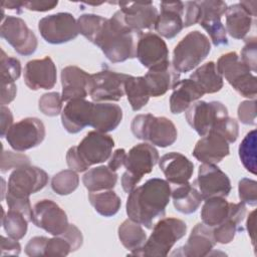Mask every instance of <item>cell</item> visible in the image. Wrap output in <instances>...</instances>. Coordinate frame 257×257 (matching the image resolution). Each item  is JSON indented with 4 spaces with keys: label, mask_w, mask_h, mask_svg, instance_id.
<instances>
[{
    "label": "cell",
    "mask_w": 257,
    "mask_h": 257,
    "mask_svg": "<svg viewBox=\"0 0 257 257\" xmlns=\"http://www.w3.org/2000/svg\"><path fill=\"white\" fill-rule=\"evenodd\" d=\"M171 198V186L166 180L153 178L144 185L135 188L126 200L127 217L153 229L155 224L166 215V208Z\"/></svg>",
    "instance_id": "1"
},
{
    "label": "cell",
    "mask_w": 257,
    "mask_h": 257,
    "mask_svg": "<svg viewBox=\"0 0 257 257\" xmlns=\"http://www.w3.org/2000/svg\"><path fill=\"white\" fill-rule=\"evenodd\" d=\"M142 33L130 29L123 22L119 10L106 18L92 42L112 63L137 57V44Z\"/></svg>",
    "instance_id": "2"
},
{
    "label": "cell",
    "mask_w": 257,
    "mask_h": 257,
    "mask_svg": "<svg viewBox=\"0 0 257 257\" xmlns=\"http://www.w3.org/2000/svg\"><path fill=\"white\" fill-rule=\"evenodd\" d=\"M186 223L177 218L168 217L160 219L153 227V232L144 245L130 254L146 257H164L169 255L172 247L185 236Z\"/></svg>",
    "instance_id": "3"
},
{
    "label": "cell",
    "mask_w": 257,
    "mask_h": 257,
    "mask_svg": "<svg viewBox=\"0 0 257 257\" xmlns=\"http://www.w3.org/2000/svg\"><path fill=\"white\" fill-rule=\"evenodd\" d=\"M131 130L133 135L153 146L167 148L173 145L178 137L174 122L165 116H155L152 113L138 114L134 117Z\"/></svg>",
    "instance_id": "4"
},
{
    "label": "cell",
    "mask_w": 257,
    "mask_h": 257,
    "mask_svg": "<svg viewBox=\"0 0 257 257\" xmlns=\"http://www.w3.org/2000/svg\"><path fill=\"white\" fill-rule=\"evenodd\" d=\"M218 72L242 96L255 99L257 94V78L251 69L235 52H227L220 56L216 63Z\"/></svg>",
    "instance_id": "5"
},
{
    "label": "cell",
    "mask_w": 257,
    "mask_h": 257,
    "mask_svg": "<svg viewBox=\"0 0 257 257\" xmlns=\"http://www.w3.org/2000/svg\"><path fill=\"white\" fill-rule=\"evenodd\" d=\"M211 43L202 32L194 30L183 37L173 51L172 66L179 73L196 68L210 53Z\"/></svg>",
    "instance_id": "6"
},
{
    "label": "cell",
    "mask_w": 257,
    "mask_h": 257,
    "mask_svg": "<svg viewBox=\"0 0 257 257\" xmlns=\"http://www.w3.org/2000/svg\"><path fill=\"white\" fill-rule=\"evenodd\" d=\"M158 150L148 143L138 144L126 154L125 172L121 176V187L125 193H131L142 178L150 174L159 162Z\"/></svg>",
    "instance_id": "7"
},
{
    "label": "cell",
    "mask_w": 257,
    "mask_h": 257,
    "mask_svg": "<svg viewBox=\"0 0 257 257\" xmlns=\"http://www.w3.org/2000/svg\"><path fill=\"white\" fill-rule=\"evenodd\" d=\"M130 74L104 68L90 74L87 91L91 99L99 101H118L124 95V82Z\"/></svg>",
    "instance_id": "8"
},
{
    "label": "cell",
    "mask_w": 257,
    "mask_h": 257,
    "mask_svg": "<svg viewBox=\"0 0 257 257\" xmlns=\"http://www.w3.org/2000/svg\"><path fill=\"white\" fill-rule=\"evenodd\" d=\"M47 182V173L38 167L27 165L17 168L9 176L6 196L29 198L30 195L42 190Z\"/></svg>",
    "instance_id": "9"
},
{
    "label": "cell",
    "mask_w": 257,
    "mask_h": 257,
    "mask_svg": "<svg viewBox=\"0 0 257 257\" xmlns=\"http://www.w3.org/2000/svg\"><path fill=\"white\" fill-rule=\"evenodd\" d=\"M38 30L42 38L50 44H62L75 39L78 35L77 20L68 12H59L41 18Z\"/></svg>",
    "instance_id": "10"
},
{
    "label": "cell",
    "mask_w": 257,
    "mask_h": 257,
    "mask_svg": "<svg viewBox=\"0 0 257 257\" xmlns=\"http://www.w3.org/2000/svg\"><path fill=\"white\" fill-rule=\"evenodd\" d=\"M228 116V109L220 101L197 100L186 110L190 126L201 137L206 136L221 119Z\"/></svg>",
    "instance_id": "11"
},
{
    "label": "cell",
    "mask_w": 257,
    "mask_h": 257,
    "mask_svg": "<svg viewBox=\"0 0 257 257\" xmlns=\"http://www.w3.org/2000/svg\"><path fill=\"white\" fill-rule=\"evenodd\" d=\"M46 132L43 122L37 117H26L8 130L5 135L8 145L17 152H25L40 145Z\"/></svg>",
    "instance_id": "12"
},
{
    "label": "cell",
    "mask_w": 257,
    "mask_h": 257,
    "mask_svg": "<svg viewBox=\"0 0 257 257\" xmlns=\"http://www.w3.org/2000/svg\"><path fill=\"white\" fill-rule=\"evenodd\" d=\"M0 35L20 55L28 56L36 51L37 37L25 21L19 17H5L1 24Z\"/></svg>",
    "instance_id": "13"
},
{
    "label": "cell",
    "mask_w": 257,
    "mask_h": 257,
    "mask_svg": "<svg viewBox=\"0 0 257 257\" xmlns=\"http://www.w3.org/2000/svg\"><path fill=\"white\" fill-rule=\"evenodd\" d=\"M193 185L198 189L203 200L214 197L226 198L232 189L229 177L214 164L200 165L198 177Z\"/></svg>",
    "instance_id": "14"
},
{
    "label": "cell",
    "mask_w": 257,
    "mask_h": 257,
    "mask_svg": "<svg viewBox=\"0 0 257 257\" xmlns=\"http://www.w3.org/2000/svg\"><path fill=\"white\" fill-rule=\"evenodd\" d=\"M200 5L199 24L209 34L215 46L227 45L228 38L221 18L227 10V4L220 0L198 1Z\"/></svg>",
    "instance_id": "15"
},
{
    "label": "cell",
    "mask_w": 257,
    "mask_h": 257,
    "mask_svg": "<svg viewBox=\"0 0 257 257\" xmlns=\"http://www.w3.org/2000/svg\"><path fill=\"white\" fill-rule=\"evenodd\" d=\"M137 58L149 70L171 64L169 49L165 40L153 32H143L141 34L137 44Z\"/></svg>",
    "instance_id": "16"
},
{
    "label": "cell",
    "mask_w": 257,
    "mask_h": 257,
    "mask_svg": "<svg viewBox=\"0 0 257 257\" xmlns=\"http://www.w3.org/2000/svg\"><path fill=\"white\" fill-rule=\"evenodd\" d=\"M75 147L80 159L89 169L90 166L101 164L110 158L114 141L104 133L91 131Z\"/></svg>",
    "instance_id": "17"
},
{
    "label": "cell",
    "mask_w": 257,
    "mask_h": 257,
    "mask_svg": "<svg viewBox=\"0 0 257 257\" xmlns=\"http://www.w3.org/2000/svg\"><path fill=\"white\" fill-rule=\"evenodd\" d=\"M31 222L53 236L62 234L69 225L64 210L55 202L47 199L38 201L33 206Z\"/></svg>",
    "instance_id": "18"
},
{
    "label": "cell",
    "mask_w": 257,
    "mask_h": 257,
    "mask_svg": "<svg viewBox=\"0 0 257 257\" xmlns=\"http://www.w3.org/2000/svg\"><path fill=\"white\" fill-rule=\"evenodd\" d=\"M124 24L135 32L143 33L145 29L155 26L159 12L153 2H118Z\"/></svg>",
    "instance_id": "19"
},
{
    "label": "cell",
    "mask_w": 257,
    "mask_h": 257,
    "mask_svg": "<svg viewBox=\"0 0 257 257\" xmlns=\"http://www.w3.org/2000/svg\"><path fill=\"white\" fill-rule=\"evenodd\" d=\"M56 79V66L49 56L30 60L24 67V82L31 90L50 89Z\"/></svg>",
    "instance_id": "20"
},
{
    "label": "cell",
    "mask_w": 257,
    "mask_h": 257,
    "mask_svg": "<svg viewBox=\"0 0 257 257\" xmlns=\"http://www.w3.org/2000/svg\"><path fill=\"white\" fill-rule=\"evenodd\" d=\"M161 12L155 23V30L163 37L172 39L184 28L185 2H161Z\"/></svg>",
    "instance_id": "21"
},
{
    "label": "cell",
    "mask_w": 257,
    "mask_h": 257,
    "mask_svg": "<svg viewBox=\"0 0 257 257\" xmlns=\"http://www.w3.org/2000/svg\"><path fill=\"white\" fill-rule=\"evenodd\" d=\"M216 245L212 228L204 223H198L192 229L186 244L171 253L172 256L204 257L208 256Z\"/></svg>",
    "instance_id": "22"
},
{
    "label": "cell",
    "mask_w": 257,
    "mask_h": 257,
    "mask_svg": "<svg viewBox=\"0 0 257 257\" xmlns=\"http://www.w3.org/2000/svg\"><path fill=\"white\" fill-rule=\"evenodd\" d=\"M230 154L229 143L216 132L202 137L193 150V156L202 164H218Z\"/></svg>",
    "instance_id": "23"
},
{
    "label": "cell",
    "mask_w": 257,
    "mask_h": 257,
    "mask_svg": "<svg viewBox=\"0 0 257 257\" xmlns=\"http://www.w3.org/2000/svg\"><path fill=\"white\" fill-rule=\"evenodd\" d=\"M159 167L170 184L188 183L194 173V164L183 154L171 152L159 159Z\"/></svg>",
    "instance_id": "24"
},
{
    "label": "cell",
    "mask_w": 257,
    "mask_h": 257,
    "mask_svg": "<svg viewBox=\"0 0 257 257\" xmlns=\"http://www.w3.org/2000/svg\"><path fill=\"white\" fill-rule=\"evenodd\" d=\"M93 102L85 98L72 99L66 102L61 111V122L69 134H77L89 125Z\"/></svg>",
    "instance_id": "25"
},
{
    "label": "cell",
    "mask_w": 257,
    "mask_h": 257,
    "mask_svg": "<svg viewBox=\"0 0 257 257\" xmlns=\"http://www.w3.org/2000/svg\"><path fill=\"white\" fill-rule=\"evenodd\" d=\"M63 101L85 98L88 94L87 84L90 74L75 65H69L61 70L60 74Z\"/></svg>",
    "instance_id": "26"
},
{
    "label": "cell",
    "mask_w": 257,
    "mask_h": 257,
    "mask_svg": "<svg viewBox=\"0 0 257 257\" xmlns=\"http://www.w3.org/2000/svg\"><path fill=\"white\" fill-rule=\"evenodd\" d=\"M122 119V109L119 105L109 102H94L92 104L89 126L100 133L114 131Z\"/></svg>",
    "instance_id": "27"
},
{
    "label": "cell",
    "mask_w": 257,
    "mask_h": 257,
    "mask_svg": "<svg viewBox=\"0 0 257 257\" xmlns=\"http://www.w3.org/2000/svg\"><path fill=\"white\" fill-rule=\"evenodd\" d=\"M244 203H229L226 198L214 197L207 199L202 207V222L210 228H214L222 224L230 216H232Z\"/></svg>",
    "instance_id": "28"
},
{
    "label": "cell",
    "mask_w": 257,
    "mask_h": 257,
    "mask_svg": "<svg viewBox=\"0 0 257 257\" xmlns=\"http://www.w3.org/2000/svg\"><path fill=\"white\" fill-rule=\"evenodd\" d=\"M205 93L191 78L179 80L173 87L170 96V110L174 114L186 111L192 103L201 98Z\"/></svg>",
    "instance_id": "29"
},
{
    "label": "cell",
    "mask_w": 257,
    "mask_h": 257,
    "mask_svg": "<svg viewBox=\"0 0 257 257\" xmlns=\"http://www.w3.org/2000/svg\"><path fill=\"white\" fill-rule=\"evenodd\" d=\"M151 97L164 95L180 80V73L174 69L172 64L156 69H150L144 75Z\"/></svg>",
    "instance_id": "30"
},
{
    "label": "cell",
    "mask_w": 257,
    "mask_h": 257,
    "mask_svg": "<svg viewBox=\"0 0 257 257\" xmlns=\"http://www.w3.org/2000/svg\"><path fill=\"white\" fill-rule=\"evenodd\" d=\"M226 32L235 39H245L249 33L253 17L244 9L240 3H236L227 7L225 12Z\"/></svg>",
    "instance_id": "31"
},
{
    "label": "cell",
    "mask_w": 257,
    "mask_h": 257,
    "mask_svg": "<svg viewBox=\"0 0 257 257\" xmlns=\"http://www.w3.org/2000/svg\"><path fill=\"white\" fill-rule=\"evenodd\" d=\"M171 198L175 209L186 215L195 213L203 202L198 189L189 182L171 189Z\"/></svg>",
    "instance_id": "32"
},
{
    "label": "cell",
    "mask_w": 257,
    "mask_h": 257,
    "mask_svg": "<svg viewBox=\"0 0 257 257\" xmlns=\"http://www.w3.org/2000/svg\"><path fill=\"white\" fill-rule=\"evenodd\" d=\"M117 182V174L107 166H98L89 169L82 177V183L89 192L111 190Z\"/></svg>",
    "instance_id": "33"
},
{
    "label": "cell",
    "mask_w": 257,
    "mask_h": 257,
    "mask_svg": "<svg viewBox=\"0 0 257 257\" xmlns=\"http://www.w3.org/2000/svg\"><path fill=\"white\" fill-rule=\"evenodd\" d=\"M190 78L206 93H215L223 87V77L217 70L216 63L209 61L198 67Z\"/></svg>",
    "instance_id": "34"
},
{
    "label": "cell",
    "mask_w": 257,
    "mask_h": 257,
    "mask_svg": "<svg viewBox=\"0 0 257 257\" xmlns=\"http://www.w3.org/2000/svg\"><path fill=\"white\" fill-rule=\"evenodd\" d=\"M246 215V206L243 204L232 216L225 220L222 224L212 228L213 237L216 243L228 244L233 241L235 235L239 231H243L241 226Z\"/></svg>",
    "instance_id": "35"
},
{
    "label": "cell",
    "mask_w": 257,
    "mask_h": 257,
    "mask_svg": "<svg viewBox=\"0 0 257 257\" xmlns=\"http://www.w3.org/2000/svg\"><path fill=\"white\" fill-rule=\"evenodd\" d=\"M88 200L94 210L103 217L115 215L121 206L120 198L112 190L89 192Z\"/></svg>",
    "instance_id": "36"
},
{
    "label": "cell",
    "mask_w": 257,
    "mask_h": 257,
    "mask_svg": "<svg viewBox=\"0 0 257 257\" xmlns=\"http://www.w3.org/2000/svg\"><path fill=\"white\" fill-rule=\"evenodd\" d=\"M124 94L135 111L142 109L151 97L144 76L128 75L124 82Z\"/></svg>",
    "instance_id": "37"
},
{
    "label": "cell",
    "mask_w": 257,
    "mask_h": 257,
    "mask_svg": "<svg viewBox=\"0 0 257 257\" xmlns=\"http://www.w3.org/2000/svg\"><path fill=\"white\" fill-rule=\"evenodd\" d=\"M117 234L123 247L131 251L141 248L147 240V234L142 225L130 218L119 225Z\"/></svg>",
    "instance_id": "38"
},
{
    "label": "cell",
    "mask_w": 257,
    "mask_h": 257,
    "mask_svg": "<svg viewBox=\"0 0 257 257\" xmlns=\"http://www.w3.org/2000/svg\"><path fill=\"white\" fill-rule=\"evenodd\" d=\"M28 222L27 218L18 211L11 209L7 213L3 211L2 226L7 235L12 239L20 240L26 235Z\"/></svg>",
    "instance_id": "39"
},
{
    "label": "cell",
    "mask_w": 257,
    "mask_h": 257,
    "mask_svg": "<svg viewBox=\"0 0 257 257\" xmlns=\"http://www.w3.org/2000/svg\"><path fill=\"white\" fill-rule=\"evenodd\" d=\"M256 131L252 130L242 140L239 146V158L244 168L256 175L257 158H256Z\"/></svg>",
    "instance_id": "40"
},
{
    "label": "cell",
    "mask_w": 257,
    "mask_h": 257,
    "mask_svg": "<svg viewBox=\"0 0 257 257\" xmlns=\"http://www.w3.org/2000/svg\"><path fill=\"white\" fill-rule=\"evenodd\" d=\"M79 185V177L77 172L73 170H63L55 174L51 179L52 190L60 195L66 196L74 192Z\"/></svg>",
    "instance_id": "41"
},
{
    "label": "cell",
    "mask_w": 257,
    "mask_h": 257,
    "mask_svg": "<svg viewBox=\"0 0 257 257\" xmlns=\"http://www.w3.org/2000/svg\"><path fill=\"white\" fill-rule=\"evenodd\" d=\"M105 20L106 18L100 15L90 13L81 14L77 19L78 32L92 43Z\"/></svg>",
    "instance_id": "42"
},
{
    "label": "cell",
    "mask_w": 257,
    "mask_h": 257,
    "mask_svg": "<svg viewBox=\"0 0 257 257\" xmlns=\"http://www.w3.org/2000/svg\"><path fill=\"white\" fill-rule=\"evenodd\" d=\"M21 74L20 61L12 56H8L1 49V85H9L15 83Z\"/></svg>",
    "instance_id": "43"
},
{
    "label": "cell",
    "mask_w": 257,
    "mask_h": 257,
    "mask_svg": "<svg viewBox=\"0 0 257 257\" xmlns=\"http://www.w3.org/2000/svg\"><path fill=\"white\" fill-rule=\"evenodd\" d=\"M62 97L57 91L42 94L38 101L39 110L47 116H56L62 111Z\"/></svg>",
    "instance_id": "44"
},
{
    "label": "cell",
    "mask_w": 257,
    "mask_h": 257,
    "mask_svg": "<svg viewBox=\"0 0 257 257\" xmlns=\"http://www.w3.org/2000/svg\"><path fill=\"white\" fill-rule=\"evenodd\" d=\"M210 132H216L226 139L229 144L235 143L239 137V124L229 115L221 119Z\"/></svg>",
    "instance_id": "45"
},
{
    "label": "cell",
    "mask_w": 257,
    "mask_h": 257,
    "mask_svg": "<svg viewBox=\"0 0 257 257\" xmlns=\"http://www.w3.org/2000/svg\"><path fill=\"white\" fill-rule=\"evenodd\" d=\"M239 199L251 207L257 205V182L252 179L243 178L238 183Z\"/></svg>",
    "instance_id": "46"
},
{
    "label": "cell",
    "mask_w": 257,
    "mask_h": 257,
    "mask_svg": "<svg viewBox=\"0 0 257 257\" xmlns=\"http://www.w3.org/2000/svg\"><path fill=\"white\" fill-rule=\"evenodd\" d=\"M70 252H72L70 243L62 235H58L48 238L44 256H66Z\"/></svg>",
    "instance_id": "47"
},
{
    "label": "cell",
    "mask_w": 257,
    "mask_h": 257,
    "mask_svg": "<svg viewBox=\"0 0 257 257\" xmlns=\"http://www.w3.org/2000/svg\"><path fill=\"white\" fill-rule=\"evenodd\" d=\"M30 165V159L21 153H13L10 151H3L1 158V172L6 173L11 169H17L23 166Z\"/></svg>",
    "instance_id": "48"
},
{
    "label": "cell",
    "mask_w": 257,
    "mask_h": 257,
    "mask_svg": "<svg viewBox=\"0 0 257 257\" xmlns=\"http://www.w3.org/2000/svg\"><path fill=\"white\" fill-rule=\"evenodd\" d=\"M252 72L257 70V39L255 36L245 38V45L241 50V58Z\"/></svg>",
    "instance_id": "49"
},
{
    "label": "cell",
    "mask_w": 257,
    "mask_h": 257,
    "mask_svg": "<svg viewBox=\"0 0 257 257\" xmlns=\"http://www.w3.org/2000/svg\"><path fill=\"white\" fill-rule=\"evenodd\" d=\"M238 118L244 124H256V99L242 101L238 106Z\"/></svg>",
    "instance_id": "50"
},
{
    "label": "cell",
    "mask_w": 257,
    "mask_h": 257,
    "mask_svg": "<svg viewBox=\"0 0 257 257\" xmlns=\"http://www.w3.org/2000/svg\"><path fill=\"white\" fill-rule=\"evenodd\" d=\"M6 203L9 209L22 213L29 222L32 221L33 208L31 207L29 198H14L6 196Z\"/></svg>",
    "instance_id": "51"
},
{
    "label": "cell",
    "mask_w": 257,
    "mask_h": 257,
    "mask_svg": "<svg viewBox=\"0 0 257 257\" xmlns=\"http://www.w3.org/2000/svg\"><path fill=\"white\" fill-rule=\"evenodd\" d=\"M48 238L45 236H35L31 238L25 246V254L30 257L44 256Z\"/></svg>",
    "instance_id": "52"
},
{
    "label": "cell",
    "mask_w": 257,
    "mask_h": 257,
    "mask_svg": "<svg viewBox=\"0 0 257 257\" xmlns=\"http://www.w3.org/2000/svg\"><path fill=\"white\" fill-rule=\"evenodd\" d=\"M200 5L198 1L185 2L184 10V27H190L199 22Z\"/></svg>",
    "instance_id": "53"
},
{
    "label": "cell",
    "mask_w": 257,
    "mask_h": 257,
    "mask_svg": "<svg viewBox=\"0 0 257 257\" xmlns=\"http://www.w3.org/2000/svg\"><path fill=\"white\" fill-rule=\"evenodd\" d=\"M60 235H62L70 243V245L72 247V252L76 251L77 249H79L81 247L83 237H82L81 231L75 225L69 224L68 227L66 228V230Z\"/></svg>",
    "instance_id": "54"
},
{
    "label": "cell",
    "mask_w": 257,
    "mask_h": 257,
    "mask_svg": "<svg viewBox=\"0 0 257 257\" xmlns=\"http://www.w3.org/2000/svg\"><path fill=\"white\" fill-rule=\"evenodd\" d=\"M66 163H67V166L71 170H73L77 173L85 172V171L88 170V168L85 166V164L82 162L79 155L77 154L75 146L69 148V150L67 151V153H66Z\"/></svg>",
    "instance_id": "55"
},
{
    "label": "cell",
    "mask_w": 257,
    "mask_h": 257,
    "mask_svg": "<svg viewBox=\"0 0 257 257\" xmlns=\"http://www.w3.org/2000/svg\"><path fill=\"white\" fill-rule=\"evenodd\" d=\"M21 246L18 240L12 239L9 236H1V256L6 255H19Z\"/></svg>",
    "instance_id": "56"
},
{
    "label": "cell",
    "mask_w": 257,
    "mask_h": 257,
    "mask_svg": "<svg viewBox=\"0 0 257 257\" xmlns=\"http://www.w3.org/2000/svg\"><path fill=\"white\" fill-rule=\"evenodd\" d=\"M57 1H24L23 7L30 11L45 12L52 10L57 6Z\"/></svg>",
    "instance_id": "57"
},
{
    "label": "cell",
    "mask_w": 257,
    "mask_h": 257,
    "mask_svg": "<svg viewBox=\"0 0 257 257\" xmlns=\"http://www.w3.org/2000/svg\"><path fill=\"white\" fill-rule=\"evenodd\" d=\"M126 158V152L124 149H116L112 155L110 156V158L108 159V163H107V167L113 171L116 172L121 166L124 165V161Z\"/></svg>",
    "instance_id": "58"
},
{
    "label": "cell",
    "mask_w": 257,
    "mask_h": 257,
    "mask_svg": "<svg viewBox=\"0 0 257 257\" xmlns=\"http://www.w3.org/2000/svg\"><path fill=\"white\" fill-rule=\"evenodd\" d=\"M13 124V114L5 105H1V137H5L8 130Z\"/></svg>",
    "instance_id": "59"
},
{
    "label": "cell",
    "mask_w": 257,
    "mask_h": 257,
    "mask_svg": "<svg viewBox=\"0 0 257 257\" xmlns=\"http://www.w3.org/2000/svg\"><path fill=\"white\" fill-rule=\"evenodd\" d=\"M17 86L15 83L9 85H1V105L10 103L16 96Z\"/></svg>",
    "instance_id": "60"
},
{
    "label": "cell",
    "mask_w": 257,
    "mask_h": 257,
    "mask_svg": "<svg viewBox=\"0 0 257 257\" xmlns=\"http://www.w3.org/2000/svg\"><path fill=\"white\" fill-rule=\"evenodd\" d=\"M255 213H256L255 210L250 212L248 215V218H247V222H246V228L248 231V235H249L253 245H255Z\"/></svg>",
    "instance_id": "61"
},
{
    "label": "cell",
    "mask_w": 257,
    "mask_h": 257,
    "mask_svg": "<svg viewBox=\"0 0 257 257\" xmlns=\"http://www.w3.org/2000/svg\"><path fill=\"white\" fill-rule=\"evenodd\" d=\"M244 9L253 17H256V6H257V1L256 0H249V1H240L239 2Z\"/></svg>",
    "instance_id": "62"
},
{
    "label": "cell",
    "mask_w": 257,
    "mask_h": 257,
    "mask_svg": "<svg viewBox=\"0 0 257 257\" xmlns=\"http://www.w3.org/2000/svg\"><path fill=\"white\" fill-rule=\"evenodd\" d=\"M2 8H7L10 10H16L18 13H21V8L23 7V2L18 1H3L1 2Z\"/></svg>",
    "instance_id": "63"
}]
</instances>
